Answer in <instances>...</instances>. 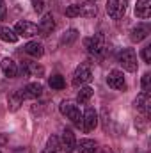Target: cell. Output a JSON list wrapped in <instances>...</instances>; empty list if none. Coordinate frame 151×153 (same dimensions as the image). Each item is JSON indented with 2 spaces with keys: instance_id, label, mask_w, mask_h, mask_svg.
Wrapping results in <instances>:
<instances>
[{
  "instance_id": "cell-1",
  "label": "cell",
  "mask_w": 151,
  "mask_h": 153,
  "mask_svg": "<svg viewBox=\"0 0 151 153\" xmlns=\"http://www.w3.org/2000/svg\"><path fill=\"white\" fill-rule=\"evenodd\" d=\"M59 111H61V114L62 116H66L68 119H71L75 126L82 128V112H80V109H78V105H76L75 102H71V100H64V102H61Z\"/></svg>"
},
{
  "instance_id": "cell-2",
  "label": "cell",
  "mask_w": 151,
  "mask_h": 153,
  "mask_svg": "<svg viewBox=\"0 0 151 153\" xmlns=\"http://www.w3.org/2000/svg\"><path fill=\"white\" fill-rule=\"evenodd\" d=\"M117 61H119V64L123 66L124 71H128V73L137 71V53H135L132 48H124V50L117 55Z\"/></svg>"
},
{
  "instance_id": "cell-3",
  "label": "cell",
  "mask_w": 151,
  "mask_h": 153,
  "mask_svg": "<svg viewBox=\"0 0 151 153\" xmlns=\"http://www.w3.org/2000/svg\"><path fill=\"white\" fill-rule=\"evenodd\" d=\"M84 46L91 55H101L103 50H105V36L103 34H94L93 38H85Z\"/></svg>"
},
{
  "instance_id": "cell-4",
  "label": "cell",
  "mask_w": 151,
  "mask_h": 153,
  "mask_svg": "<svg viewBox=\"0 0 151 153\" xmlns=\"http://www.w3.org/2000/svg\"><path fill=\"white\" fill-rule=\"evenodd\" d=\"M128 0H109L107 2V14L112 20H121L126 14Z\"/></svg>"
},
{
  "instance_id": "cell-5",
  "label": "cell",
  "mask_w": 151,
  "mask_h": 153,
  "mask_svg": "<svg viewBox=\"0 0 151 153\" xmlns=\"http://www.w3.org/2000/svg\"><path fill=\"white\" fill-rule=\"evenodd\" d=\"M91 78H93L91 68H89L87 64H80V66L75 70V73H73V80H71V84H73L75 87H82V85L89 84Z\"/></svg>"
},
{
  "instance_id": "cell-6",
  "label": "cell",
  "mask_w": 151,
  "mask_h": 153,
  "mask_svg": "<svg viewBox=\"0 0 151 153\" xmlns=\"http://www.w3.org/2000/svg\"><path fill=\"white\" fill-rule=\"evenodd\" d=\"M18 36H23V38H34V36H38V25L36 23H32V22H27V20H21V22H18L16 25H14V29H13Z\"/></svg>"
},
{
  "instance_id": "cell-7",
  "label": "cell",
  "mask_w": 151,
  "mask_h": 153,
  "mask_svg": "<svg viewBox=\"0 0 151 153\" xmlns=\"http://www.w3.org/2000/svg\"><path fill=\"white\" fill-rule=\"evenodd\" d=\"M96 126H98V112L93 107H87V111L82 114V130L89 134Z\"/></svg>"
},
{
  "instance_id": "cell-8",
  "label": "cell",
  "mask_w": 151,
  "mask_h": 153,
  "mask_svg": "<svg viewBox=\"0 0 151 153\" xmlns=\"http://www.w3.org/2000/svg\"><path fill=\"white\" fill-rule=\"evenodd\" d=\"M61 148H62V152L66 153H73L76 150V139H75V134H73V130L71 128H64L62 130V134H61Z\"/></svg>"
},
{
  "instance_id": "cell-9",
  "label": "cell",
  "mask_w": 151,
  "mask_h": 153,
  "mask_svg": "<svg viewBox=\"0 0 151 153\" xmlns=\"http://www.w3.org/2000/svg\"><path fill=\"white\" fill-rule=\"evenodd\" d=\"M133 107L144 116L148 117L151 112V98H150V93H141L135 100H133Z\"/></svg>"
},
{
  "instance_id": "cell-10",
  "label": "cell",
  "mask_w": 151,
  "mask_h": 153,
  "mask_svg": "<svg viewBox=\"0 0 151 153\" xmlns=\"http://www.w3.org/2000/svg\"><path fill=\"white\" fill-rule=\"evenodd\" d=\"M107 84H109V87L117 89V91H124V89H126V82H124L123 71H119V70H112V71L109 73Z\"/></svg>"
},
{
  "instance_id": "cell-11",
  "label": "cell",
  "mask_w": 151,
  "mask_h": 153,
  "mask_svg": "<svg viewBox=\"0 0 151 153\" xmlns=\"http://www.w3.org/2000/svg\"><path fill=\"white\" fill-rule=\"evenodd\" d=\"M18 73H21L23 76H43L44 70L38 66L36 62H29V61H23L21 66L18 68Z\"/></svg>"
},
{
  "instance_id": "cell-12",
  "label": "cell",
  "mask_w": 151,
  "mask_h": 153,
  "mask_svg": "<svg viewBox=\"0 0 151 153\" xmlns=\"http://www.w3.org/2000/svg\"><path fill=\"white\" fill-rule=\"evenodd\" d=\"M53 29H55V20H53V14L48 13V14H44L41 18V22L38 25V32L41 36H50Z\"/></svg>"
},
{
  "instance_id": "cell-13",
  "label": "cell",
  "mask_w": 151,
  "mask_h": 153,
  "mask_svg": "<svg viewBox=\"0 0 151 153\" xmlns=\"http://www.w3.org/2000/svg\"><path fill=\"white\" fill-rule=\"evenodd\" d=\"M150 34H151L150 25H146V23H139L137 27H133V29L130 30V39H132L133 43H141V41H144V39L148 38Z\"/></svg>"
},
{
  "instance_id": "cell-14",
  "label": "cell",
  "mask_w": 151,
  "mask_h": 153,
  "mask_svg": "<svg viewBox=\"0 0 151 153\" xmlns=\"http://www.w3.org/2000/svg\"><path fill=\"white\" fill-rule=\"evenodd\" d=\"M20 93H21L23 100H27V98H39L43 94V85L39 82H30L23 89H20Z\"/></svg>"
},
{
  "instance_id": "cell-15",
  "label": "cell",
  "mask_w": 151,
  "mask_h": 153,
  "mask_svg": "<svg viewBox=\"0 0 151 153\" xmlns=\"http://www.w3.org/2000/svg\"><path fill=\"white\" fill-rule=\"evenodd\" d=\"M135 16L141 20H148L151 16V0H137L135 4Z\"/></svg>"
},
{
  "instance_id": "cell-16",
  "label": "cell",
  "mask_w": 151,
  "mask_h": 153,
  "mask_svg": "<svg viewBox=\"0 0 151 153\" xmlns=\"http://www.w3.org/2000/svg\"><path fill=\"white\" fill-rule=\"evenodd\" d=\"M23 52H25L27 55L34 57V59H39V57H43L44 48H43V45H41V43H38V41H29V43L23 46Z\"/></svg>"
},
{
  "instance_id": "cell-17",
  "label": "cell",
  "mask_w": 151,
  "mask_h": 153,
  "mask_svg": "<svg viewBox=\"0 0 151 153\" xmlns=\"http://www.w3.org/2000/svg\"><path fill=\"white\" fill-rule=\"evenodd\" d=\"M0 66H2V71H4V75H5V76H9V78H14V76L18 75V64H16L13 59L5 57V59L0 62Z\"/></svg>"
},
{
  "instance_id": "cell-18",
  "label": "cell",
  "mask_w": 151,
  "mask_h": 153,
  "mask_svg": "<svg viewBox=\"0 0 151 153\" xmlns=\"http://www.w3.org/2000/svg\"><path fill=\"white\" fill-rule=\"evenodd\" d=\"M21 105H23V96H21V93H20V91L13 93V94L7 98V109H9L11 112H16Z\"/></svg>"
},
{
  "instance_id": "cell-19",
  "label": "cell",
  "mask_w": 151,
  "mask_h": 153,
  "mask_svg": "<svg viewBox=\"0 0 151 153\" xmlns=\"http://www.w3.org/2000/svg\"><path fill=\"white\" fill-rule=\"evenodd\" d=\"M76 150L78 153H94L98 150V144L93 139H82L80 143H76Z\"/></svg>"
},
{
  "instance_id": "cell-20",
  "label": "cell",
  "mask_w": 151,
  "mask_h": 153,
  "mask_svg": "<svg viewBox=\"0 0 151 153\" xmlns=\"http://www.w3.org/2000/svg\"><path fill=\"white\" fill-rule=\"evenodd\" d=\"M41 153H62V148H61V141H59V137L52 135V137L46 141V146H44V150H43Z\"/></svg>"
},
{
  "instance_id": "cell-21",
  "label": "cell",
  "mask_w": 151,
  "mask_h": 153,
  "mask_svg": "<svg viewBox=\"0 0 151 153\" xmlns=\"http://www.w3.org/2000/svg\"><path fill=\"white\" fill-rule=\"evenodd\" d=\"M18 38H20V36H18L11 27H0V41H5V43H16Z\"/></svg>"
},
{
  "instance_id": "cell-22",
  "label": "cell",
  "mask_w": 151,
  "mask_h": 153,
  "mask_svg": "<svg viewBox=\"0 0 151 153\" xmlns=\"http://www.w3.org/2000/svg\"><path fill=\"white\" fill-rule=\"evenodd\" d=\"M91 96H93V89L89 85H82L80 91H78V94H76V102L78 103H87L91 100Z\"/></svg>"
},
{
  "instance_id": "cell-23",
  "label": "cell",
  "mask_w": 151,
  "mask_h": 153,
  "mask_svg": "<svg viewBox=\"0 0 151 153\" xmlns=\"http://www.w3.org/2000/svg\"><path fill=\"white\" fill-rule=\"evenodd\" d=\"M48 84H50V87L52 89H55V91H61V89H64L66 87V82H64V76L62 75H52L48 78Z\"/></svg>"
},
{
  "instance_id": "cell-24",
  "label": "cell",
  "mask_w": 151,
  "mask_h": 153,
  "mask_svg": "<svg viewBox=\"0 0 151 153\" xmlns=\"http://www.w3.org/2000/svg\"><path fill=\"white\" fill-rule=\"evenodd\" d=\"M76 39H78V32H76L75 29H70L68 32L62 34V38H61V45H62V46H70V45L75 43Z\"/></svg>"
},
{
  "instance_id": "cell-25",
  "label": "cell",
  "mask_w": 151,
  "mask_h": 153,
  "mask_svg": "<svg viewBox=\"0 0 151 153\" xmlns=\"http://www.w3.org/2000/svg\"><path fill=\"white\" fill-rule=\"evenodd\" d=\"M66 16H70V18H75V16H82V5L80 4H71V5H68L66 7Z\"/></svg>"
},
{
  "instance_id": "cell-26",
  "label": "cell",
  "mask_w": 151,
  "mask_h": 153,
  "mask_svg": "<svg viewBox=\"0 0 151 153\" xmlns=\"http://www.w3.org/2000/svg\"><path fill=\"white\" fill-rule=\"evenodd\" d=\"M141 87H142V93H150L151 91V73H144L142 75Z\"/></svg>"
},
{
  "instance_id": "cell-27",
  "label": "cell",
  "mask_w": 151,
  "mask_h": 153,
  "mask_svg": "<svg viewBox=\"0 0 151 153\" xmlns=\"http://www.w3.org/2000/svg\"><path fill=\"white\" fill-rule=\"evenodd\" d=\"M142 59H144L146 64H151V45L142 48Z\"/></svg>"
},
{
  "instance_id": "cell-28",
  "label": "cell",
  "mask_w": 151,
  "mask_h": 153,
  "mask_svg": "<svg viewBox=\"0 0 151 153\" xmlns=\"http://www.w3.org/2000/svg\"><path fill=\"white\" fill-rule=\"evenodd\" d=\"M32 9L36 13H43L44 9V0H32Z\"/></svg>"
},
{
  "instance_id": "cell-29",
  "label": "cell",
  "mask_w": 151,
  "mask_h": 153,
  "mask_svg": "<svg viewBox=\"0 0 151 153\" xmlns=\"http://www.w3.org/2000/svg\"><path fill=\"white\" fill-rule=\"evenodd\" d=\"M5 18V5H4V0H0V20Z\"/></svg>"
},
{
  "instance_id": "cell-30",
  "label": "cell",
  "mask_w": 151,
  "mask_h": 153,
  "mask_svg": "<svg viewBox=\"0 0 151 153\" xmlns=\"http://www.w3.org/2000/svg\"><path fill=\"white\" fill-rule=\"evenodd\" d=\"M101 153H114V152H110V150H103Z\"/></svg>"
},
{
  "instance_id": "cell-31",
  "label": "cell",
  "mask_w": 151,
  "mask_h": 153,
  "mask_svg": "<svg viewBox=\"0 0 151 153\" xmlns=\"http://www.w3.org/2000/svg\"><path fill=\"white\" fill-rule=\"evenodd\" d=\"M89 2H93V4H94V2H96V0H89Z\"/></svg>"
},
{
  "instance_id": "cell-32",
  "label": "cell",
  "mask_w": 151,
  "mask_h": 153,
  "mask_svg": "<svg viewBox=\"0 0 151 153\" xmlns=\"http://www.w3.org/2000/svg\"><path fill=\"white\" fill-rule=\"evenodd\" d=\"M0 153H2V152H0Z\"/></svg>"
}]
</instances>
